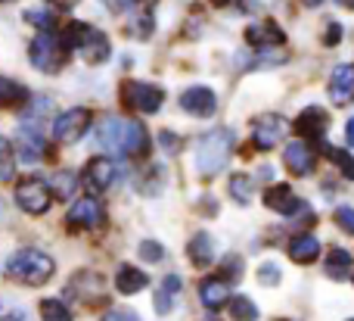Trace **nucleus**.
<instances>
[{
  "instance_id": "nucleus-13",
  "label": "nucleus",
  "mask_w": 354,
  "mask_h": 321,
  "mask_svg": "<svg viewBox=\"0 0 354 321\" xmlns=\"http://www.w3.org/2000/svg\"><path fill=\"white\" fill-rule=\"evenodd\" d=\"M16 147H19V159L28 162V166H35V162L44 159V150H47V144H44L41 128H31V125H19V131H16Z\"/></svg>"
},
{
  "instance_id": "nucleus-11",
  "label": "nucleus",
  "mask_w": 354,
  "mask_h": 321,
  "mask_svg": "<svg viewBox=\"0 0 354 321\" xmlns=\"http://www.w3.org/2000/svg\"><path fill=\"white\" fill-rule=\"evenodd\" d=\"M115 178H118V168L109 156H93L84 168V184H87V191H93V193L109 191V187L115 184Z\"/></svg>"
},
{
  "instance_id": "nucleus-45",
  "label": "nucleus",
  "mask_w": 354,
  "mask_h": 321,
  "mask_svg": "<svg viewBox=\"0 0 354 321\" xmlns=\"http://www.w3.org/2000/svg\"><path fill=\"white\" fill-rule=\"evenodd\" d=\"M336 3H342L345 10H354V0H336Z\"/></svg>"
},
{
  "instance_id": "nucleus-43",
  "label": "nucleus",
  "mask_w": 354,
  "mask_h": 321,
  "mask_svg": "<svg viewBox=\"0 0 354 321\" xmlns=\"http://www.w3.org/2000/svg\"><path fill=\"white\" fill-rule=\"evenodd\" d=\"M162 144L168 147V153H177V137H171V135H162Z\"/></svg>"
},
{
  "instance_id": "nucleus-30",
  "label": "nucleus",
  "mask_w": 354,
  "mask_h": 321,
  "mask_svg": "<svg viewBox=\"0 0 354 321\" xmlns=\"http://www.w3.org/2000/svg\"><path fill=\"white\" fill-rule=\"evenodd\" d=\"M230 315L233 321H258V306L249 297H230Z\"/></svg>"
},
{
  "instance_id": "nucleus-1",
  "label": "nucleus",
  "mask_w": 354,
  "mask_h": 321,
  "mask_svg": "<svg viewBox=\"0 0 354 321\" xmlns=\"http://www.w3.org/2000/svg\"><path fill=\"white\" fill-rule=\"evenodd\" d=\"M97 144L109 153L118 156H147L149 150V135L140 122L134 119H118V116H106L97 125Z\"/></svg>"
},
{
  "instance_id": "nucleus-39",
  "label": "nucleus",
  "mask_w": 354,
  "mask_h": 321,
  "mask_svg": "<svg viewBox=\"0 0 354 321\" xmlns=\"http://www.w3.org/2000/svg\"><path fill=\"white\" fill-rule=\"evenodd\" d=\"M103 321H137V315H134V312H109V315H106Z\"/></svg>"
},
{
  "instance_id": "nucleus-36",
  "label": "nucleus",
  "mask_w": 354,
  "mask_h": 321,
  "mask_svg": "<svg viewBox=\"0 0 354 321\" xmlns=\"http://www.w3.org/2000/svg\"><path fill=\"white\" fill-rule=\"evenodd\" d=\"M239 272H243V259L239 256H227V262H224V275H227V281H236L239 278Z\"/></svg>"
},
{
  "instance_id": "nucleus-42",
  "label": "nucleus",
  "mask_w": 354,
  "mask_h": 321,
  "mask_svg": "<svg viewBox=\"0 0 354 321\" xmlns=\"http://www.w3.org/2000/svg\"><path fill=\"white\" fill-rule=\"evenodd\" d=\"M50 6H56V10H72L75 3H78V0H47Z\"/></svg>"
},
{
  "instance_id": "nucleus-32",
  "label": "nucleus",
  "mask_w": 354,
  "mask_h": 321,
  "mask_svg": "<svg viewBox=\"0 0 354 321\" xmlns=\"http://www.w3.org/2000/svg\"><path fill=\"white\" fill-rule=\"evenodd\" d=\"M25 22H31L35 28H41V31H53L56 19H53V12H47V10H28L25 12Z\"/></svg>"
},
{
  "instance_id": "nucleus-37",
  "label": "nucleus",
  "mask_w": 354,
  "mask_h": 321,
  "mask_svg": "<svg viewBox=\"0 0 354 321\" xmlns=\"http://www.w3.org/2000/svg\"><path fill=\"white\" fill-rule=\"evenodd\" d=\"M137 28H134V35L137 37H149V35H153V16H149V12H147V16H140V19H137Z\"/></svg>"
},
{
  "instance_id": "nucleus-23",
  "label": "nucleus",
  "mask_w": 354,
  "mask_h": 321,
  "mask_svg": "<svg viewBox=\"0 0 354 321\" xmlns=\"http://www.w3.org/2000/svg\"><path fill=\"white\" fill-rule=\"evenodd\" d=\"M351 266H354L351 253H348V250H342V247H333L330 256H326V275H330V278H336V281L348 278Z\"/></svg>"
},
{
  "instance_id": "nucleus-3",
  "label": "nucleus",
  "mask_w": 354,
  "mask_h": 321,
  "mask_svg": "<svg viewBox=\"0 0 354 321\" xmlns=\"http://www.w3.org/2000/svg\"><path fill=\"white\" fill-rule=\"evenodd\" d=\"M6 272H10L12 281H22V284H28V287H41L53 278L56 262L50 259L47 253H41V250L25 247V250H19V253H12V259L6 262Z\"/></svg>"
},
{
  "instance_id": "nucleus-46",
  "label": "nucleus",
  "mask_w": 354,
  "mask_h": 321,
  "mask_svg": "<svg viewBox=\"0 0 354 321\" xmlns=\"http://www.w3.org/2000/svg\"><path fill=\"white\" fill-rule=\"evenodd\" d=\"M305 3L308 6H317V3H324V0H305Z\"/></svg>"
},
{
  "instance_id": "nucleus-28",
  "label": "nucleus",
  "mask_w": 354,
  "mask_h": 321,
  "mask_svg": "<svg viewBox=\"0 0 354 321\" xmlns=\"http://www.w3.org/2000/svg\"><path fill=\"white\" fill-rule=\"evenodd\" d=\"M252 191H255V181H252L245 172H233V178H230V193H233V200L245 206V203L252 200Z\"/></svg>"
},
{
  "instance_id": "nucleus-26",
  "label": "nucleus",
  "mask_w": 354,
  "mask_h": 321,
  "mask_svg": "<svg viewBox=\"0 0 354 321\" xmlns=\"http://www.w3.org/2000/svg\"><path fill=\"white\" fill-rule=\"evenodd\" d=\"M47 187H50V193H56L59 200H72V193L78 191V178H75V172H56Z\"/></svg>"
},
{
  "instance_id": "nucleus-34",
  "label": "nucleus",
  "mask_w": 354,
  "mask_h": 321,
  "mask_svg": "<svg viewBox=\"0 0 354 321\" xmlns=\"http://www.w3.org/2000/svg\"><path fill=\"white\" fill-rule=\"evenodd\" d=\"M258 281H261L264 287H277L280 284V268H277L274 262H264V266L258 268Z\"/></svg>"
},
{
  "instance_id": "nucleus-22",
  "label": "nucleus",
  "mask_w": 354,
  "mask_h": 321,
  "mask_svg": "<svg viewBox=\"0 0 354 321\" xmlns=\"http://www.w3.org/2000/svg\"><path fill=\"white\" fill-rule=\"evenodd\" d=\"M147 284H149V278L140 272V268H134V266H122V268H118V275H115V287H118V293H124V297L140 293Z\"/></svg>"
},
{
  "instance_id": "nucleus-40",
  "label": "nucleus",
  "mask_w": 354,
  "mask_h": 321,
  "mask_svg": "<svg viewBox=\"0 0 354 321\" xmlns=\"http://www.w3.org/2000/svg\"><path fill=\"white\" fill-rule=\"evenodd\" d=\"M109 10H115V12H122V10H128V6H134V0H103Z\"/></svg>"
},
{
  "instance_id": "nucleus-8",
  "label": "nucleus",
  "mask_w": 354,
  "mask_h": 321,
  "mask_svg": "<svg viewBox=\"0 0 354 321\" xmlns=\"http://www.w3.org/2000/svg\"><path fill=\"white\" fill-rule=\"evenodd\" d=\"M289 122L280 116V112H264V116L255 119V131H252V141H255L258 150H274L283 144V135H286Z\"/></svg>"
},
{
  "instance_id": "nucleus-21",
  "label": "nucleus",
  "mask_w": 354,
  "mask_h": 321,
  "mask_svg": "<svg viewBox=\"0 0 354 321\" xmlns=\"http://www.w3.org/2000/svg\"><path fill=\"white\" fill-rule=\"evenodd\" d=\"M189 262H193L196 268H208L214 262V241L205 231H199V234L189 241Z\"/></svg>"
},
{
  "instance_id": "nucleus-33",
  "label": "nucleus",
  "mask_w": 354,
  "mask_h": 321,
  "mask_svg": "<svg viewBox=\"0 0 354 321\" xmlns=\"http://www.w3.org/2000/svg\"><path fill=\"white\" fill-rule=\"evenodd\" d=\"M140 259L162 262V259H165V250H162V243H156V241H143L140 243Z\"/></svg>"
},
{
  "instance_id": "nucleus-6",
  "label": "nucleus",
  "mask_w": 354,
  "mask_h": 321,
  "mask_svg": "<svg viewBox=\"0 0 354 321\" xmlns=\"http://www.w3.org/2000/svg\"><path fill=\"white\" fill-rule=\"evenodd\" d=\"M91 122H93V116H91V110H84V106L66 110V112H59V116L53 119V137L59 144H75V141H81V137L87 135Z\"/></svg>"
},
{
  "instance_id": "nucleus-47",
  "label": "nucleus",
  "mask_w": 354,
  "mask_h": 321,
  "mask_svg": "<svg viewBox=\"0 0 354 321\" xmlns=\"http://www.w3.org/2000/svg\"><path fill=\"white\" fill-rule=\"evenodd\" d=\"M214 3H227V0H214Z\"/></svg>"
},
{
  "instance_id": "nucleus-9",
  "label": "nucleus",
  "mask_w": 354,
  "mask_h": 321,
  "mask_svg": "<svg viewBox=\"0 0 354 321\" xmlns=\"http://www.w3.org/2000/svg\"><path fill=\"white\" fill-rule=\"evenodd\" d=\"M66 222H68V228H100L106 222V209L97 197H81L72 203Z\"/></svg>"
},
{
  "instance_id": "nucleus-14",
  "label": "nucleus",
  "mask_w": 354,
  "mask_h": 321,
  "mask_svg": "<svg viewBox=\"0 0 354 321\" xmlns=\"http://www.w3.org/2000/svg\"><path fill=\"white\" fill-rule=\"evenodd\" d=\"M330 100L336 106H348L354 100V62H342L330 75Z\"/></svg>"
},
{
  "instance_id": "nucleus-7",
  "label": "nucleus",
  "mask_w": 354,
  "mask_h": 321,
  "mask_svg": "<svg viewBox=\"0 0 354 321\" xmlns=\"http://www.w3.org/2000/svg\"><path fill=\"white\" fill-rule=\"evenodd\" d=\"M16 203L28 216H44L50 209V203H53V193H50V187L41 178H25L16 187Z\"/></svg>"
},
{
  "instance_id": "nucleus-35",
  "label": "nucleus",
  "mask_w": 354,
  "mask_h": 321,
  "mask_svg": "<svg viewBox=\"0 0 354 321\" xmlns=\"http://www.w3.org/2000/svg\"><path fill=\"white\" fill-rule=\"evenodd\" d=\"M336 225H342L345 234H354V209L351 206H339L336 209Z\"/></svg>"
},
{
  "instance_id": "nucleus-29",
  "label": "nucleus",
  "mask_w": 354,
  "mask_h": 321,
  "mask_svg": "<svg viewBox=\"0 0 354 321\" xmlns=\"http://www.w3.org/2000/svg\"><path fill=\"white\" fill-rule=\"evenodd\" d=\"M41 318L44 321H72V312H68V306L62 300L47 297V300H41Z\"/></svg>"
},
{
  "instance_id": "nucleus-38",
  "label": "nucleus",
  "mask_w": 354,
  "mask_h": 321,
  "mask_svg": "<svg viewBox=\"0 0 354 321\" xmlns=\"http://www.w3.org/2000/svg\"><path fill=\"white\" fill-rule=\"evenodd\" d=\"M339 41H342V25H339V22H330V25H326L324 44H330V47H333V44H339Z\"/></svg>"
},
{
  "instance_id": "nucleus-17",
  "label": "nucleus",
  "mask_w": 354,
  "mask_h": 321,
  "mask_svg": "<svg viewBox=\"0 0 354 321\" xmlns=\"http://www.w3.org/2000/svg\"><path fill=\"white\" fill-rule=\"evenodd\" d=\"M326 125H330V119H326V112L320 110V106H308V110L295 119V131H299L301 137H308V144L320 141V137L326 135Z\"/></svg>"
},
{
  "instance_id": "nucleus-2",
  "label": "nucleus",
  "mask_w": 354,
  "mask_h": 321,
  "mask_svg": "<svg viewBox=\"0 0 354 321\" xmlns=\"http://www.w3.org/2000/svg\"><path fill=\"white\" fill-rule=\"evenodd\" d=\"M233 144H236V137H233L230 128H212L208 135L199 137V144H196V168H199L202 178L224 172L233 156Z\"/></svg>"
},
{
  "instance_id": "nucleus-44",
  "label": "nucleus",
  "mask_w": 354,
  "mask_h": 321,
  "mask_svg": "<svg viewBox=\"0 0 354 321\" xmlns=\"http://www.w3.org/2000/svg\"><path fill=\"white\" fill-rule=\"evenodd\" d=\"M345 137H348V144L354 147V119H348V125H345Z\"/></svg>"
},
{
  "instance_id": "nucleus-5",
  "label": "nucleus",
  "mask_w": 354,
  "mask_h": 321,
  "mask_svg": "<svg viewBox=\"0 0 354 321\" xmlns=\"http://www.w3.org/2000/svg\"><path fill=\"white\" fill-rule=\"evenodd\" d=\"M122 97L131 110H140V112H147V116L159 112L162 103H165V91H162L159 85H147V81H124Z\"/></svg>"
},
{
  "instance_id": "nucleus-16",
  "label": "nucleus",
  "mask_w": 354,
  "mask_h": 321,
  "mask_svg": "<svg viewBox=\"0 0 354 321\" xmlns=\"http://www.w3.org/2000/svg\"><path fill=\"white\" fill-rule=\"evenodd\" d=\"M264 206H268V209H274V212H280V216H295V212L305 209V203H301V200L295 197L286 184L268 187V191H264Z\"/></svg>"
},
{
  "instance_id": "nucleus-4",
  "label": "nucleus",
  "mask_w": 354,
  "mask_h": 321,
  "mask_svg": "<svg viewBox=\"0 0 354 321\" xmlns=\"http://www.w3.org/2000/svg\"><path fill=\"white\" fill-rule=\"evenodd\" d=\"M28 60L41 72H59L68 62V47L62 44V37L56 31H41L35 41L28 44Z\"/></svg>"
},
{
  "instance_id": "nucleus-18",
  "label": "nucleus",
  "mask_w": 354,
  "mask_h": 321,
  "mask_svg": "<svg viewBox=\"0 0 354 321\" xmlns=\"http://www.w3.org/2000/svg\"><path fill=\"white\" fill-rule=\"evenodd\" d=\"M199 300L205 309H221L230 300V281L227 278H205L199 284Z\"/></svg>"
},
{
  "instance_id": "nucleus-48",
  "label": "nucleus",
  "mask_w": 354,
  "mask_h": 321,
  "mask_svg": "<svg viewBox=\"0 0 354 321\" xmlns=\"http://www.w3.org/2000/svg\"><path fill=\"white\" fill-rule=\"evenodd\" d=\"M348 321H354V318H348Z\"/></svg>"
},
{
  "instance_id": "nucleus-12",
  "label": "nucleus",
  "mask_w": 354,
  "mask_h": 321,
  "mask_svg": "<svg viewBox=\"0 0 354 321\" xmlns=\"http://www.w3.org/2000/svg\"><path fill=\"white\" fill-rule=\"evenodd\" d=\"M283 162H286V168L292 175L308 178V175L314 172V166H317V153H314L311 144L292 141V144H286V147H283Z\"/></svg>"
},
{
  "instance_id": "nucleus-41",
  "label": "nucleus",
  "mask_w": 354,
  "mask_h": 321,
  "mask_svg": "<svg viewBox=\"0 0 354 321\" xmlns=\"http://www.w3.org/2000/svg\"><path fill=\"white\" fill-rule=\"evenodd\" d=\"M239 6H243V12H258L261 10V0H239Z\"/></svg>"
},
{
  "instance_id": "nucleus-15",
  "label": "nucleus",
  "mask_w": 354,
  "mask_h": 321,
  "mask_svg": "<svg viewBox=\"0 0 354 321\" xmlns=\"http://www.w3.org/2000/svg\"><path fill=\"white\" fill-rule=\"evenodd\" d=\"M245 41H249L255 50H274L286 41V35H283V28L277 22L264 19V22H255L245 28Z\"/></svg>"
},
{
  "instance_id": "nucleus-20",
  "label": "nucleus",
  "mask_w": 354,
  "mask_h": 321,
  "mask_svg": "<svg viewBox=\"0 0 354 321\" xmlns=\"http://www.w3.org/2000/svg\"><path fill=\"white\" fill-rule=\"evenodd\" d=\"M81 56H84L91 66H100V62H106L109 60V53H112V47H109V37L103 35V31H97L93 28V35L84 41V47L78 50Z\"/></svg>"
},
{
  "instance_id": "nucleus-19",
  "label": "nucleus",
  "mask_w": 354,
  "mask_h": 321,
  "mask_svg": "<svg viewBox=\"0 0 354 321\" xmlns=\"http://www.w3.org/2000/svg\"><path fill=\"white\" fill-rule=\"evenodd\" d=\"M320 256V241L314 234H299L289 241V259L299 262V266H308Z\"/></svg>"
},
{
  "instance_id": "nucleus-27",
  "label": "nucleus",
  "mask_w": 354,
  "mask_h": 321,
  "mask_svg": "<svg viewBox=\"0 0 354 321\" xmlns=\"http://www.w3.org/2000/svg\"><path fill=\"white\" fill-rule=\"evenodd\" d=\"M180 290V278H177V275H168L165 278V284H162V290L156 293V312H162V315H165V312H171V306H174V293Z\"/></svg>"
},
{
  "instance_id": "nucleus-25",
  "label": "nucleus",
  "mask_w": 354,
  "mask_h": 321,
  "mask_svg": "<svg viewBox=\"0 0 354 321\" xmlns=\"http://www.w3.org/2000/svg\"><path fill=\"white\" fill-rule=\"evenodd\" d=\"M320 150H324V156L333 162V166H339V172L345 175L348 181H354V156L348 150H339V147H330V144H320Z\"/></svg>"
},
{
  "instance_id": "nucleus-10",
  "label": "nucleus",
  "mask_w": 354,
  "mask_h": 321,
  "mask_svg": "<svg viewBox=\"0 0 354 321\" xmlns=\"http://www.w3.org/2000/svg\"><path fill=\"white\" fill-rule=\"evenodd\" d=\"M180 110L196 119H208L218 112V97H214L212 87H202V85L187 87V91L180 94Z\"/></svg>"
},
{
  "instance_id": "nucleus-24",
  "label": "nucleus",
  "mask_w": 354,
  "mask_h": 321,
  "mask_svg": "<svg viewBox=\"0 0 354 321\" xmlns=\"http://www.w3.org/2000/svg\"><path fill=\"white\" fill-rule=\"evenodd\" d=\"M25 100H28V91H25L19 81L6 78V75H0V106H22Z\"/></svg>"
},
{
  "instance_id": "nucleus-31",
  "label": "nucleus",
  "mask_w": 354,
  "mask_h": 321,
  "mask_svg": "<svg viewBox=\"0 0 354 321\" xmlns=\"http://www.w3.org/2000/svg\"><path fill=\"white\" fill-rule=\"evenodd\" d=\"M16 175V153L6 137H0V181H12Z\"/></svg>"
}]
</instances>
